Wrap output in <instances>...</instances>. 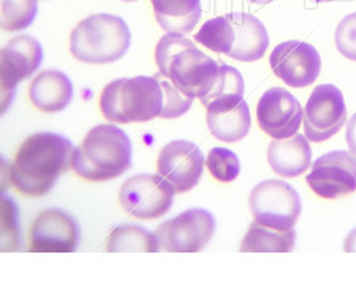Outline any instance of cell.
I'll list each match as a JSON object with an SVG mask.
<instances>
[{"mask_svg": "<svg viewBox=\"0 0 356 281\" xmlns=\"http://www.w3.org/2000/svg\"><path fill=\"white\" fill-rule=\"evenodd\" d=\"M74 147L56 133H35L22 142L10 166L8 179L18 193L38 198L53 190L59 177L72 168Z\"/></svg>", "mask_w": 356, "mask_h": 281, "instance_id": "6da1fadb", "label": "cell"}, {"mask_svg": "<svg viewBox=\"0 0 356 281\" xmlns=\"http://www.w3.org/2000/svg\"><path fill=\"white\" fill-rule=\"evenodd\" d=\"M156 62L162 76L191 99H203L214 84L220 65L200 51L182 33H166L156 48Z\"/></svg>", "mask_w": 356, "mask_h": 281, "instance_id": "7a4b0ae2", "label": "cell"}, {"mask_svg": "<svg viewBox=\"0 0 356 281\" xmlns=\"http://www.w3.org/2000/svg\"><path fill=\"white\" fill-rule=\"evenodd\" d=\"M131 141L124 130L113 124L97 125L74 148L72 168L84 180H113L131 168Z\"/></svg>", "mask_w": 356, "mask_h": 281, "instance_id": "3957f363", "label": "cell"}, {"mask_svg": "<svg viewBox=\"0 0 356 281\" xmlns=\"http://www.w3.org/2000/svg\"><path fill=\"white\" fill-rule=\"evenodd\" d=\"M165 106V90L160 74L119 78L103 89L102 114L114 124L149 122L160 117Z\"/></svg>", "mask_w": 356, "mask_h": 281, "instance_id": "277c9868", "label": "cell"}, {"mask_svg": "<svg viewBox=\"0 0 356 281\" xmlns=\"http://www.w3.org/2000/svg\"><path fill=\"white\" fill-rule=\"evenodd\" d=\"M131 32L120 16L99 13L83 19L70 35V53L84 64L103 65L127 54Z\"/></svg>", "mask_w": 356, "mask_h": 281, "instance_id": "5b68a950", "label": "cell"}, {"mask_svg": "<svg viewBox=\"0 0 356 281\" xmlns=\"http://www.w3.org/2000/svg\"><path fill=\"white\" fill-rule=\"evenodd\" d=\"M249 205L255 221L277 231L295 228L302 210L298 191L279 179L258 183L250 193Z\"/></svg>", "mask_w": 356, "mask_h": 281, "instance_id": "8992f818", "label": "cell"}, {"mask_svg": "<svg viewBox=\"0 0 356 281\" xmlns=\"http://www.w3.org/2000/svg\"><path fill=\"white\" fill-rule=\"evenodd\" d=\"M216 232V220L209 210L191 209L156 229L159 246L166 253H198Z\"/></svg>", "mask_w": 356, "mask_h": 281, "instance_id": "52a82bcc", "label": "cell"}, {"mask_svg": "<svg viewBox=\"0 0 356 281\" xmlns=\"http://www.w3.org/2000/svg\"><path fill=\"white\" fill-rule=\"evenodd\" d=\"M175 194V187L160 174H138L122 183L119 203L138 220H156L168 214Z\"/></svg>", "mask_w": 356, "mask_h": 281, "instance_id": "ba28073f", "label": "cell"}, {"mask_svg": "<svg viewBox=\"0 0 356 281\" xmlns=\"http://www.w3.org/2000/svg\"><path fill=\"white\" fill-rule=\"evenodd\" d=\"M304 131L312 142H325L337 135L347 122L342 92L332 84L315 87L304 109Z\"/></svg>", "mask_w": 356, "mask_h": 281, "instance_id": "9c48e42d", "label": "cell"}, {"mask_svg": "<svg viewBox=\"0 0 356 281\" xmlns=\"http://www.w3.org/2000/svg\"><path fill=\"white\" fill-rule=\"evenodd\" d=\"M311 190L323 199H339L356 191V155L334 151L321 155L306 176Z\"/></svg>", "mask_w": 356, "mask_h": 281, "instance_id": "30bf717a", "label": "cell"}, {"mask_svg": "<svg viewBox=\"0 0 356 281\" xmlns=\"http://www.w3.org/2000/svg\"><path fill=\"white\" fill-rule=\"evenodd\" d=\"M269 65L275 76L295 89L315 83L321 71V57L312 44L290 40L277 44L269 56Z\"/></svg>", "mask_w": 356, "mask_h": 281, "instance_id": "8fae6325", "label": "cell"}, {"mask_svg": "<svg viewBox=\"0 0 356 281\" xmlns=\"http://www.w3.org/2000/svg\"><path fill=\"white\" fill-rule=\"evenodd\" d=\"M304 119V109L289 90L268 89L257 105V122L273 139H286L298 133Z\"/></svg>", "mask_w": 356, "mask_h": 281, "instance_id": "7c38bea8", "label": "cell"}, {"mask_svg": "<svg viewBox=\"0 0 356 281\" xmlns=\"http://www.w3.org/2000/svg\"><path fill=\"white\" fill-rule=\"evenodd\" d=\"M29 240L33 253H72L79 242L78 223L64 210L48 209L32 221Z\"/></svg>", "mask_w": 356, "mask_h": 281, "instance_id": "4fadbf2b", "label": "cell"}, {"mask_svg": "<svg viewBox=\"0 0 356 281\" xmlns=\"http://www.w3.org/2000/svg\"><path fill=\"white\" fill-rule=\"evenodd\" d=\"M43 62V48L31 35L11 38L2 48V112L13 100L16 85L35 73Z\"/></svg>", "mask_w": 356, "mask_h": 281, "instance_id": "5bb4252c", "label": "cell"}, {"mask_svg": "<svg viewBox=\"0 0 356 281\" xmlns=\"http://www.w3.org/2000/svg\"><path fill=\"white\" fill-rule=\"evenodd\" d=\"M204 169V155L192 141L177 139L160 151L159 174L165 177L176 193H187L198 185Z\"/></svg>", "mask_w": 356, "mask_h": 281, "instance_id": "9a60e30c", "label": "cell"}, {"mask_svg": "<svg viewBox=\"0 0 356 281\" xmlns=\"http://www.w3.org/2000/svg\"><path fill=\"white\" fill-rule=\"evenodd\" d=\"M208 128L212 136L223 142H238L249 133L252 117L244 96H227L209 103Z\"/></svg>", "mask_w": 356, "mask_h": 281, "instance_id": "2e32d148", "label": "cell"}, {"mask_svg": "<svg viewBox=\"0 0 356 281\" xmlns=\"http://www.w3.org/2000/svg\"><path fill=\"white\" fill-rule=\"evenodd\" d=\"M234 31V44L228 57L239 62H255L266 54L269 35L263 22L250 13H228Z\"/></svg>", "mask_w": 356, "mask_h": 281, "instance_id": "e0dca14e", "label": "cell"}, {"mask_svg": "<svg viewBox=\"0 0 356 281\" xmlns=\"http://www.w3.org/2000/svg\"><path fill=\"white\" fill-rule=\"evenodd\" d=\"M268 163L280 177H300L312 164V148L306 135L274 139L268 147Z\"/></svg>", "mask_w": 356, "mask_h": 281, "instance_id": "ac0fdd59", "label": "cell"}, {"mask_svg": "<svg viewBox=\"0 0 356 281\" xmlns=\"http://www.w3.org/2000/svg\"><path fill=\"white\" fill-rule=\"evenodd\" d=\"M32 105L43 112H60L73 99V84L65 73L44 70L35 76L29 87Z\"/></svg>", "mask_w": 356, "mask_h": 281, "instance_id": "d6986e66", "label": "cell"}, {"mask_svg": "<svg viewBox=\"0 0 356 281\" xmlns=\"http://www.w3.org/2000/svg\"><path fill=\"white\" fill-rule=\"evenodd\" d=\"M156 19L168 33L192 32L201 18L200 0H151Z\"/></svg>", "mask_w": 356, "mask_h": 281, "instance_id": "ffe728a7", "label": "cell"}, {"mask_svg": "<svg viewBox=\"0 0 356 281\" xmlns=\"http://www.w3.org/2000/svg\"><path fill=\"white\" fill-rule=\"evenodd\" d=\"M295 229L277 231L255 221L241 242V253H290L295 248Z\"/></svg>", "mask_w": 356, "mask_h": 281, "instance_id": "44dd1931", "label": "cell"}, {"mask_svg": "<svg viewBox=\"0 0 356 281\" xmlns=\"http://www.w3.org/2000/svg\"><path fill=\"white\" fill-rule=\"evenodd\" d=\"M159 250L156 234L136 225L118 226L106 239L108 253H157Z\"/></svg>", "mask_w": 356, "mask_h": 281, "instance_id": "7402d4cb", "label": "cell"}, {"mask_svg": "<svg viewBox=\"0 0 356 281\" xmlns=\"http://www.w3.org/2000/svg\"><path fill=\"white\" fill-rule=\"evenodd\" d=\"M195 42L217 54L229 56L234 44V31L227 16L212 18L201 26L195 35Z\"/></svg>", "mask_w": 356, "mask_h": 281, "instance_id": "603a6c76", "label": "cell"}, {"mask_svg": "<svg viewBox=\"0 0 356 281\" xmlns=\"http://www.w3.org/2000/svg\"><path fill=\"white\" fill-rule=\"evenodd\" d=\"M38 0H2V31H24L37 18Z\"/></svg>", "mask_w": 356, "mask_h": 281, "instance_id": "cb8c5ba5", "label": "cell"}, {"mask_svg": "<svg viewBox=\"0 0 356 281\" xmlns=\"http://www.w3.org/2000/svg\"><path fill=\"white\" fill-rule=\"evenodd\" d=\"M227 96H244V79L234 67L220 65L219 74H217L214 84L208 90L203 99H200L206 108L209 103L227 99Z\"/></svg>", "mask_w": 356, "mask_h": 281, "instance_id": "d4e9b609", "label": "cell"}, {"mask_svg": "<svg viewBox=\"0 0 356 281\" xmlns=\"http://www.w3.org/2000/svg\"><path fill=\"white\" fill-rule=\"evenodd\" d=\"M206 168L216 180L228 183L236 180L241 173L238 155L225 147L211 148L206 158Z\"/></svg>", "mask_w": 356, "mask_h": 281, "instance_id": "484cf974", "label": "cell"}, {"mask_svg": "<svg viewBox=\"0 0 356 281\" xmlns=\"http://www.w3.org/2000/svg\"><path fill=\"white\" fill-rule=\"evenodd\" d=\"M19 220L18 207L10 198H2V251L19 248Z\"/></svg>", "mask_w": 356, "mask_h": 281, "instance_id": "4316f807", "label": "cell"}, {"mask_svg": "<svg viewBox=\"0 0 356 281\" xmlns=\"http://www.w3.org/2000/svg\"><path fill=\"white\" fill-rule=\"evenodd\" d=\"M160 81H162L163 90H165V106L163 111L160 114L162 119H177L186 114L188 109L192 108L193 99L191 96L184 95L179 89H176L173 84H171L170 79L160 74Z\"/></svg>", "mask_w": 356, "mask_h": 281, "instance_id": "83f0119b", "label": "cell"}, {"mask_svg": "<svg viewBox=\"0 0 356 281\" xmlns=\"http://www.w3.org/2000/svg\"><path fill=\"white\" fill-rule=\"evenodd\" d=\"M334 40L339 53L356 62V13L346 16L339 22Z\"/></svg>", "mask_w": 356, "mask_h": 281, "instance_id": "f1b7e54d", "label": "cell"}, {"mask_svg": "<svg viewBox=\"0 0 356 281\" xmlns=\"http://www.w3.org/2000/svg\"><path fill=\"white\" fill-rule=\"evenodd\" d=\"M347 144L350 152L353 155H356V112L352 116V119L348 120V125H347Z\"/></svg>", "mask_w": 356, "mask_h": 281, "instance_id": "f546056e", "label": "cell"}, {"mask_svg": "<svg viewBox=\"0 0 356 281\" xmlns=\"http://www.w3.org/2000/svg\"><path fill=\"white\" fill-rule=\"evenodd\" d=\"M343 251H347V253H356V228L347 236L346 244H343Z\"/></svg>", "mask_w": 356, "mask_h": 281, "instance_id": "4dcf8cb0", "label": "cell"}, {"mask_svg": "<svg viewBox=\"0 0 356 281\" xmlns=\"http://www.w3.org/2000/svg\"><path fill=\"white\" fill-rule=\"evenodd\" d=\"M247 2H252V3H255V5H268V3L274 2V0H247Z\"/></svg>", "mask_w": 356, "mask_h": 281, "instance_id": "1f68e13d", "label": "cell"}, {"mask_svg": "<svg viewBox=\"0 0 356 281\" xmlns=\"http://www.w3.org/2000/svg\"><path fill=\"white\" fill-rule=\"evenodd\" d=\"M311 2H315V3H325V2H332V0H311Z\"/></svg>", "mask_w": 356, "mask_h": 281, "instance_id": "d6a6232c", "label": "cell"}, {"mask_svg": "<svg viewBox=\"0 0 356 281\" xmlns=\"http://www.w3.org/2000/svg\"><path fill=\"white\" fill-rule=\"evenodd\" d=\"M124 2H136V0H124Z\"/></svg>", "mask_w": 356, "mask_h": 281, "instance_id": "836d02e7", "label": "cell"}]
</instances>
